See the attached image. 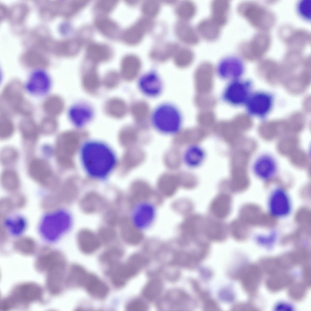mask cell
<instances>
[{
  "label": "cell",
  "mask_w": 311,
  "mask_h": 311,
  "mask_svg": "<svg viewBox=\"0 0 311 311\" xmlns=\"http://www.w3.org/2000/svg\"><path fill=\"white\" fill-rule=\"evenodd\" d=\"M80 154L81 162L87 173L96 179L107 177L114 169L117 162L112 149L101 142H86L82 146Z\"/></svg>",
  "instance_id": "cell-1"
},
{
  "label": "cell",
  "mask_w": 311,
  "mask_h": 311,
  "mask_svg": "<svg viewBox=\"0 0 311 311\" xmlns=\"http://www.w3.org/2000/svg\"><path fill=\"white\" fill-rule=\"evenodd\" d=\"M150 121L152 127L158 133L165 135H173L178 133L181 129L183 117L176 106L165 102L160 104L154 109Z\"/></svg>",
  "instance_id": "cell-2"
},
{
  "label": "cell",
  "mask_w": 311,
  "mask_h": 311,
  "mask_svg": "<svg viewBox=\"0 0 311 311\" xmlns=\"http://www.w3.org/2000/svg\"><path fill=\"white\" fill-rule=\"evenodd\" d=\"M70 223V217L67 211L62 209H56L42 215L38 224V232L46 241L55 242L67 232Z\"/></svg>",
  "instance_id": "cell-3"
},
{
  "label": "cell",
  "mask_w": 311,
  "mask_h": 311,
  "mask_svg": "<svg viewBox=\"0 0 311 311\" xmlns=\"http://www.w3.org/2000/svg\"><path fill=\"white\" fill-rule=\"evenodd\" d=\"M43 295V289L39 285L33 282H25L14 287L4 301L6 306L11 309L19 306H26L40 301Z\"/></svg>",
  "instance_id": "cell-4"
},
{
  "label": "cell",
  "mask_w": 311,
  "mask_h": 311,
  "mask_svg": "<svg viewBox=\"0 0 311 311\" xmlns=\"http://www.w3.org/2000/svg\"><path fill=\"white\" fill-rule=\"evenodd\" d=\"M53 84L51 76L46 70L38 69L32 71L25 82L24 88L31 95L42 97L50 92Z\"/></svg>",
  "instance_id": "cell-5"
},
{
  "label": "cell",
  "mask_w": 311,
  "mask_h": 311,
  "mask_svg": "<svg viewBox=\"0 0 311 311\" xmlns=\"http://www.w3.org/2000/svg\"><path fill=\"white\" fill-rule=\"evenodd\" d=\"M250 86L248 81L241 79L229 81L222 91L221 99L232 106H241L248 99Z\"/></svg>",
  "instance_id": "cell-6"
},
{
  "label": "cell",
  "mask_w": 311,
  "mask_h": 311,
  "mask_svg": "<svg viewBox=\"0 0 311 311\" xmlns=\"http://www.w3.org/2000/svg\"><path fill=\"white\" fill-rule=\"evenodd\" d=\"M66 268V260L61 254L46 269V287L51 294L57 295L62 292Z\"/></svg>",
  "instance_id": "cell-7"
},
{
  "label": "cell",
  "mask_w": 311,
  "mask_h": 311,
  "mask_svg": "<svg viewBox=\"0 0 311 311\" xmlns=\"http://www.w3.org/2000/svg\"><path fill=\"white\" fill-rule=\"evenodd\" d=\"M244 65L242 60L234 55L226 56L218 63L216 69L217 76L228 82L240 79L244 74Z\"/></svg>",
  "instance_id": "cell-8"
},
{
  "label": "cell",
  "mask_w": 311,
  "mask_h": 311,
  "mask_svg": "<svg viewBox=\"0 0 311 311\" xmlns=\"http://www.w3.org/2000/svg\"><path fill=\"white\" fill-rule=\"evenodd\" d=\"M156 215V208L152 203L142 201L134 207L131 214L132 221L137 229L145 230L152 224Z\"/></svg>",
  "instance_id": "cell-9"
},
{
  "label": "cell",
  "mask_w": 311,
  "mask_h": 311,
  "mask_svg": "<svg viewBox=\"0 0 311 311\" xmlns=\"http://www.w3.org/2000/svg\"><path fill=\"white\" fill-rule=\"evenodd\" d=\"M268 207L270 214L275 217H284L288 215L291 210L292 204L286 191L281 187L274 189L270 195Z\"/></svg>",
  "instance_id": "cell-10"
},
{
  "label": "cell",
  "mask_w": 311,
  "mask_h": 311,
  "mask_svg": "<svg viewBox=\"0 0 311 311\" xmlns=\"http://www.w3.org/2000/svg\"><path fill=\"white\" fill-rule=\"evenodd\" d=\"M252 170L254 175L258 179L267 181L276 176L278 166L276 160L273 156L264 153L256 159L253 163Z\"/></svg>",
  "instance_id": "cell-11"
},
{
  "label": "cell",
  "mask_w": 311,
  "mask_h": 311,
  "mask_svg": "<svg viewBox=\"0 0 311 311\" xmlns=\"http://www.w3.org/2000/svg\"><path fill=\"white\" fill-rule=\"evenodd\" d=\"M138 85L142 94L150 97L159 96L162 90L160 77L154 72H148L142 75L138 80Z\"/></svg>",
  "instance_id": "cell-12"
},
{
  "label": "cell",
  "mask_w": 311,
  "mask_h": 311,
  "mask_svg": "<svg viewBox=\"0 0 311 311\" xmlns=\"http://www.w3.org/2000/svg\"><path fill=\"white\" fill-rule=\"evenodd\" d=\"M106 272L112 284L118 288L124 286L128 279L136 275L126 262H119L107 268Z\"/></svg>",
  "instance_id": "cell-13"
},
{
  "label": "cell",
  "mask_w": 311,
  "mask_h": 311,
  "mask_svg": "<svg viewBox=\"0 0 311 311\" xmlns=\"http://www.w3.org/2000/svg\"><path fill=\"white\" fill-rule=\"evenodd\" d=\"M232 199L228 194L221 193L213 199L210 206L212 214L218 219H224L230 214L232 209Z\"/></svg>",
  "instance_id": "cell-14"
},
{
  "label": "cell",
  "mask_w": 311,
  "mask_h": 311,
  "mask_svg": "<svg viewBox=\"0 0 311 311\" xmlns=\"http://www.w3.org/2000/svg\"><path fill=\"white\" fill-rule=\"evenodd\" d=\"M310 73L306 69L293 75L283 78L286 89L290 93L297 94L303 92L308 86L310 81Z\"/></svg>",
  "instance_id": "cell-15"
},
{
  "label": "cell",
  "mask_w": 311,
  "mask_h": 311,
  "mask_svg": "<svg viewBox=\"0 0 311 311\" xmlns=\"http://www.w3.org/2000/svg\"><path fill=\"white\" fill-rule=\"evenodd\" d=\"M246 108L252 114L262 116L270 110L272 99L268 95L263 93H257L252 96L246 102Z\"/></svg>",
  "instance_id": "cell-16"
},
{
  "label": "cell",
  "mask_w": 311,
  "mask_h": 311,
  "mask_svg": "<svg viewBox=\"0 0 311 311\" xmlns=\"http://www.w3.org/2000/svg\"><path fill=\"white\" fill-rule=\"evenodd\" d=\"M206 157V152L202 146L197 144H193L185 149L182 159L183 162L186 167L195 169L202 165Z\"/></svg>",
  "instance_id": "cell-17"
},
{
  "label": "cell",
  "mask_w": 311,
  "mask_h": 311,
  "mask_svg": "<svg viewBox=\"0 0 311 311\" xmlns=\"http://www.w3.org/2000/svg\"><path fill=\"white\" fill-rule=\"evenodd\" d=\"M229 228L227 224L220 221L214 220H206L203 235L208 239L220 241L226 239Z\"/></svg>",
  "instance_id": "cell-18"
},
{
  "label": "cell",
  "mask_w": 311,
  "mask_h": 311,
  "mask_svg": "<svg viewBox=\"0 0 311 311\" xmlns=\"http://www.w3.org/2000/svg\"><path fill=\"white\" fill-rule=\"evenodd\" d=\"M90 295L94 298L103 299L108 293L107 285L96 275L89 273L83 286Z\"/></svg>",
  "instance_id": "cell-19"
},
{
  "label": "cell",
  "mask_w": 311,
  "mask_h": 311,
  "mask_svg": "<svg viewBox=\"0 0 311 311\" xmlns=\"http://www.w3.org/2000/svg\"><path fill=\"white\" fill-rule=\"evenodd\" d=\"M3 225L9 235L13 237H19L26 231L28 222L23 215L19 214H14L5 218Z\"/></svg>",
  "instance_id": "cell-20"
},
{
  "label": "cell",
  "mask_w": 311,
  "mask_h": 311,
  "mask_svg": "<svg viewBox=\"0 0 311 311\" xmlns=\"http://www.w3.org/2000/svg\"><path fill=\"white\" fill-rule=\"evenodd\" d=\"M89 274L81 266L73 265L70 268L65 278V284L70 288L83 287Z\"/></svg>",
  "instance_id": "cell-21"
},
{
  "label": "cell",
  "mask_w": 311,
  "mask_h": 311,
  "mask_svg": "<svg viewBox=\"0 0 311 311\" xmlns=\"http://www.w3.org/2000/svg\"><path fill=\"white\" fill-rule=\"evenodd\" d=\"M68 115L72 123L79 127L83 126L90 120L92 116V111L87 105L78 104L70 108Z\"/></svg>",
  "instance_id": "cell-22"
},
{
  "label": "cell",
  "mask_w": 311,
  "mask_h": 311,
  "mask_svg": "<svg viewBox=\"0 0 311 311\" xmlns=\"http://www.w3.org/2000/svg\"><path fill=\"white\" fill-rule=\"evenodd\" d=\"M29 171L32 177L42 182L49 179L52 176L51 166L47 162L41 159L32 161L29 166Z\"/></svg>",
  "instance_id": "cell-23"
},
{
  "label": "cell",
  "mask_w": 311,
  "mask_h": 311,
  "mask_svg": "<svg viewBox=\"0 0 311 311\" xmlns=\"http://www.w3.org/2000/svg\"><path fill=\"white\" fill-rule=\"evenodd\" d=\"M163 289V283L159 279H154L149 281L143 288V296L147 299L153 300L160 294Z\"/></svg>",
  "instance_id": "cell-24"
},
{
  "label": "cell",
  "mask_w": 311,
  "mask_h": 311,
  "mask_svg": "<svg viewBox=\"0 0 311 311\" xmlns=\"http://www.w3.org/2000/svg\"><path fill=\"white\" fill-rule=\"evenodd\" d=\"M78 244L81 251L85 254H91L96 252L100 246V243L92 236H82L79 239Z\"/></svg>",
  "instance_id": "cell-25"
},
{
  "label": "cell",
  "mask_w": 311,
  "mask_h": 311,
  "mask_svg": "<svg viewBox=\"0 0 311 311\" xmlns=\"http://www.w3.org/2000/svg\"><path fill=\"white\" fill-rule=\"evenodd\" d=\"M261 67V72L265 78L271 84L277 83L282 79V72L275 65L266 64Z\"/></svg>",
  "instance_id": "cell-26"
},
{
  "label": "cell",
  "mask_w": 311,
  "mask_h": 311,
  "mask_svg": "<svg viewBox=\"0 0 311 311\" xmlns=\"http://www.w3.org/2000/svg\"><path fill=\"white\" fill-rule=\"evenodd\" d=\"M61 254L55 251H49L40 254L38 257L36 267L40 272L45 271L50 264L58 257Z\"/></svg>",
  "instance_id": "cell-27"
},
{
  "label": "cell",
  "mask_w": 311,
  "mask_h": 311,
  "mask_svg": "<svg viewBox=\"0 0 311 311\" xmlns=\"http://www.w3.org/2000/svg\"><path fill=\"white\" fill-rule=\"evenodd\" d=\"M122 254L119 249L112 248L102 253L99 257V260L102 264L108 268L119 262Z\"/></svg>",
  "instance_id": "cell-28"
},
{
  "label": "cell",
  "mask_w": 311,
  "mask_h": 311,
  "mask_svg": "<svg viewBox=\"0 0 311 311\" xmlns=\"http://www.w3.org/2000/svg\"><path fill=\"white\" fill-rule=\"evenodd\" d=\"M82 84L84 88L89 92H94L99 88L100 81L97 73L90 71L84 74L82 77Z\"/></svg>",
  "instance_id": "cell-29"
},
{
  "label": "cell",
  "mask_w": 311,
  "mask_h": 311,
  "mask_svg": "<svg viewBox=\"0 0 311 311\" xmlns=\"http://www.w3.org/2000/svg\"><path fill=\"white\" fill-rule=\"evenodd\" d=\"M117 98L110 99L105 107L106 113L109 115L117 118L121 116V102Z\"/></svg>",
  "instance_id": "cell-30"
},
{
  "label": "cell",
  "mask_w": 311,
  "mask_h": 311,
  "mask_svg": "<svg viewBox=\"0 0 311 311\" xmlns=\"http://www.w3.org/2000/svg\"><path fill=\"white\" fill-rule=\"evenodd\" d=\"M17 156L18 154L15 149L11 147H6L1 152V160L5 164H10L16 160Z\"/></svg>",
  "instance_id": "cell-31"
},
{
  "label": "cell",
  "mask_w": 311,
  "mask_h": 311,
  "mask_svg": "<svg viewBox=\"0 0 311 311\" xmlns=\"http://www.w3.org/2000/svg\"><path fill=\"white\" fill-rule=\"evenodd\" d=\"M228 228L231 235L234 239L239 240L242 238L243 226L238 220L235 219L232 221Z\"/></svg>",
  "instance_id": "cell-32"
},
{
  "label": "cell",
  "mask_w": 311,
  "mask_h": 311,
  "mask_svg": "<svg viewBox=\"0 0 311 311\" xmlns=\"http://www.w3.org/2000/svg\"><path fill=\"white\" fill-rule=\"evenodd\" d=\"M310 0H301L297 5V10L299 14L305 19H310Z\"/></svg>",
  "instance_id": "cell-33"
},
{
  "label": "cell",
  "mask_w": 311,
  "mask_h": 311,
  "mask_svg": "<svg viewBox=\"0 0 311 311\" xmlns=\"http://www.w3.org/2000/svg\"><path fill=\"white\" fill-rule=\"evenodd\" d=\"M3 182L7 184L15 185L18 182V177L16 173L14 171L8 170L5 171L2 175Z\"/></svg>",
  "instance_id": "cell-34"
},
{
  "label": "cell",
  "mask_w": 311,
  "mask_h": 311,
  "mask_svg": "<svg viewBox=\"0 0 311 311\" xmlns=\"http://www.w3.org/2000/svg\"><path fill=\"white\" fill-rule=\"evenodd\" d=\"M126 309L129 311H143L146 310V303L140 299H136L129 302L126 306Z\"/></svg>",
  "instance_id": "cell-35"
},
{
  "label": "cell",
  "mask_w": 311,
  "mask_h": 311,
  "mask_svg": "<svg viewBox=\"0 0 311 311\" xmlns=\"http://www.w3.org/2000/svg\"><path fill=\"white\" fill-rule=\"evenodd\" d=\"M118 79V75L115 73L108 74L104 77V84L105 86L108 88H114L117 86Z\"/></svg>",
  "instance_id": "cell-36"
},
{
  "label": "cell",
  "mask_w": 311,
  "mask_h": 311,
  "mask_svg": "<svg viewBox=\"0 0 311 311\" xmlns=\"http://www.w3.org/2000/svg\"><path fill=\"white\" fill-rule=\"evenodd\" d=\"M304 107L305 109L307 111H309L310 108V99L307 98L304 103Z\"/></svg>",
  "instance_id": "cell-37"
}]
</instances>
